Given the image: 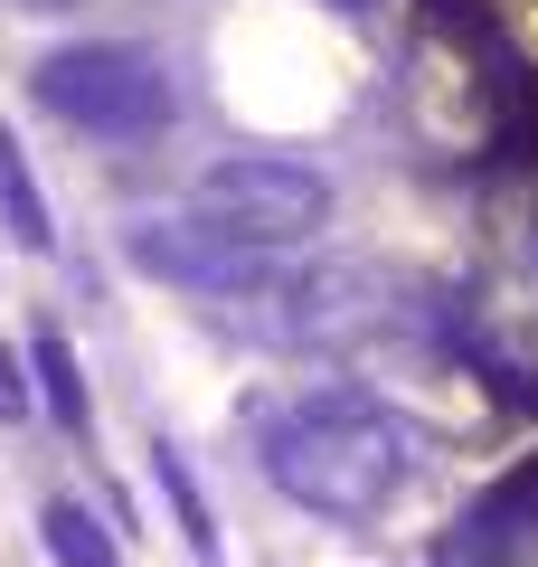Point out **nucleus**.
Masks as SVG:
<instances>
[{"label": "nucleus", "mask_w": 538, "mask_h": 567, "mask_svg": "<svg viewBox=\"0 0 538 567\" xmlns=\"http://www.w3.org/2000/svg\"><path fill=\"white\" fill-rule=\"evenodd\" d=\"M425 435L397 416V406L359 398V388H321V398H293L265 416V483L283 492L312 520H379L406 483L425 473Z\"/></svg>", "instance_id": "1"}, {"label": "nucleus", "mask_w": 538, "mask_h": 567, "mask_svg": "<svg viewBox=\"0 0 538 567\" xmlns=\"http://www.w3.org/2000/svg\"><path fill=\"white\" fill-rule=\"evenodd\" d=\"M29 95L48 104L58 123L95 142H142L170 123V76H161L152 48H123V39H76V48H48L29 66Z\"/></svg>", "instance_id": "2"}, {"label": "nucleus", "mask_w": 538, "mask_h": 567, "mask_svg": "<svg viewBox=\"0 0 538 567\" xmlns=\"http://www.w3.org/2000/svg\"><path fill=\"white\" fill-rule=\"evenodd\" d=\"M189 208L218 218L227 237H246V246L293 256V246H312L321 227H331V181L302 171V162H283V152H227V162H208L199 181H189Z\"/></svg>", "instance_id": "3"}, {"label": "nucleus", "mask_w": 538, "mask_h": 567, "mask_svg": "<svg viewBox=\"0 0 538 567\" xmlns=\"http://www.w3.org/2000/svg\"><path fill=\"white\" fill-rule=\"evenodd\" d=\"M123 256H133L152 284L199 293V303H256V293H275V284H283L275 246L227 237V227L199 218V208H179V218H133V227H123Z\"/></svg>", "instance_id": "4"}, {"label": "nucleus", "mask_w": 538, "mask_h": 567, "mask_svg": "<svg viewBox=\"0 0 538 567\" xmlns=\"http://www.w3.org/2000/svg\"><path fill=\"white\" fill-rule=\"evenodd\" d=\"M0 208H10V237H20L29 256H48V246H58L48 199H39V181H29V162H20V142H10V133H0Z\"/></svg>", "instance_id": "5"}, {"label": "nucleus", "mask_w": 538, "mask_h": 567, "mask_svg": "<svg viewBox=\"0 0 538 567\" xmlns=\"http://www.w3.org/2000/svg\"><path fill=\"white\" fill-rule=\"evenodd\" d=\"M39 539H48L58 567H114V539H104V520L85 502H48L39 511Z\"/></svg>", "instance_id": "6"}, {"label": "nucleus", "mask_w": 538, "mask_h": 567, "mask_svg": "<svg viewBox=\"0 0 538 567\" xmlns=\"http://www.w3.org/2000/svg\"><path fill=\"white\" fill-rule=\"evenodd\" d=\"M152 473H161V492H170V511H179V539H189V558H218V520H208V502H199V483H189V464H179V445H152Z\"/></svg>", "instance_id": "7"}, {"label": "nucleus", "mask_w": 538, "mask_h": 567, "mask_svg": "<svg viewBox=\"0 0 538 567\" xmlns=\"http://www.w3.org/2000/svg\"><path fill=\"white\" fill-rule=\"evenodd\" d=\"M29 369H39V388H48V406H58V425H85V379H76L66 331H39V341H29Z\"/></svg>", "instance_id": "8"}, {"label": "nucleus", "mask_w": 538, "mask_h": 567, "mask_svg": "<svg viewBox=\"0 0 538 567\" xmlns=\"http://www.w3.org/2000/svg\"><path fill=\"white\" fill-rule=\"evenodd\" d=\"M0 416H29V379H20V360L0 350Z\"/></svg>", "instance_id": "9"}, {"label": "nucleus", "mask_w": 538, "mask_h": 567, "mask_svg": "<svg viewBox=\"0 0 538 567\" xmlns=\"http://www.w3.org/2000/svg\"><path fill=\"white\" fill-rule=\"evenodd\" d=\"M10 10H66V0H10Z\"/></svg>", "instance_id": "10"}, {"label": "nucleus", "mask_w": 538, "mask_h": 567, "mask_svg": "<svg viewBox=\"0 0 538 567\" xmlns=\"http://www.w3.org/2000/svg\"><path fill=\"white\" fill-rule=\"evenodd\" d=\"M331 10H369V0H331Z\"/></svg>", "instance_id": "11"}]
</instances>
